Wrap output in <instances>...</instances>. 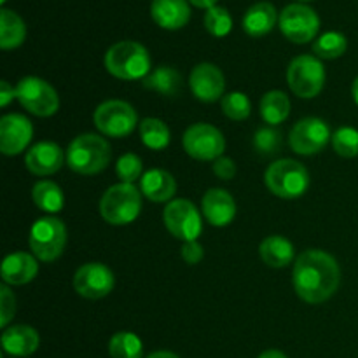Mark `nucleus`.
I'll return each instance as SVG.
<instances>
[{
    "label": "nucleus",
    "mask_w": 358,
    "mask_h": 358,
    "mask_svg": "<svg viewBox=\"0 0 358 358\" xmlns=\"http://www.w3.org/2000/svg\"><path fill=\"white\" fill-rule=\"evenodd\" d=\"M297 296L310 304L331 299L339 289L341 269L338 261L324 250H306L297 257L292 273Z\"/></svg>",
    "instance_id": "f257e3e1"
},
{
    "label": "nucleus",
    "mask_w": 358,
    "mask_h": 358,
    "mask_svg": "<svg viewBox=\"0 0 358 358\" xmlns=\"http://www.w3.org/2000/svg\"><path fill=\"white\" fill-rule=\"evenodd\" d=\"M105 69L122 80L145 79L150 73L149 51L138 42H117L105 55Z\"/></svg>",
    "instance_id": "f03ea898"
},
{
    "label": "nucleus",
    "mask_w": 358,
    "mask_h": 358,
    "mask_svg": "<svg viewBox=\"0 0 358 358\" xmlns=\"http://www.w3.org/2000/svg\"><path fill=\"white\" fill-rule=\"evenodd\" d=\"M112 149L101 136L86 133L73 138L66 150V163L70 170L80 175H96L108 166Z\"/></svg>",
    "instance_id": "7ed1b4c3"
},
{
    "label": "nucleus",
    "mask_w": 358,
    "mask_h": 358,
    "mask_svg": "<svg viewBox=\"0 0 358 358\" xmlns=\"http://www.w3.org/2000/svg\"><path fill=\"white\" fill-rule=\"evenodd\" d=\"M142 212V194L133 184H115L100 199V213L112 226L131 224Z\"/></svg>",
    "instance_id": "20e7f679"
},
{
    "label": "nucleus",
    "mask_w": 358,
    "mask_h": 358,
    "mask_svg": "<svg viewBox=\"0 0 358 358\" xmlns=\"http://www.w3.org/2000/svg\"><path fill=\"white\" fill-rule=\"evenodd\" d=\"M264 182L278 198L296 199L310 187V173L299 161L278 159L266 170Z\"/></svg>",
    "instance_id": "39448f33"
},
{
    "label": "nucleus",
    "mask_w": 358,
    "mask_h": 358,
    "mask_svg": "<svg viewBox=\"0 0 358 358\" xmlns=\"http://www.w3.org/2000/svg\"><path fill=\"white\" fill-rule=\"evenodd\" d=\"M31 252L42 262H52L63 254L66 245V227L56 217H44L31 226L28 236Z\"/></svg>",
    "instance_id": "423d86ee"
},
{
    "label": "nucleus",
    "mask_w": 358,
    "mask_h": 358,
    "mask_svg": "<svg viewBox=\"0 0 358 358\" xmlns=\"http://www.w3.org/2000/svg\"><path fill=\"white\" fill-rule=\"evenodd\" d=\"M287 80L292 93L299 98H315L325 84V69L320 58L301 55L290 62Z\"/></svg>",
    "instance_id": "0eeeda50"
},
{
    "label": "nucleus",
    "mask_w": 358,
    "mask_h": 358,
    "mask_svg": "<svg viewBox=\"0 0 358 358\" xmlns=\"http://www.w3.org/2000/svg\"><path fill=\"white\" fill-rule=\"evenodd\" d=\"M94 126L100 133L110 138H122L133 133L138 124L135 108L122 100H108L98 105L93 115Z\"/></svg>",
    "instance_id": "6e6552de"
},
{
    "label": "nucleus",
    "mask_w": 358,
    "mask_h": 358,
    "mask_svg": "<svg viewBox=\"0 0 358 358\" xmlns=\"http://www.w3.org/2000/svg\"><path fill=\"white\" fill-rule=\"evenodd\" d=\"M16 98L30 114L38 117L55 115L59 108V98L55 87L38 77H24L16 86Z\"/></svg>",
    "instance_id": "1a4fd4ad"
},
{
    "label": "nucleus",
    "mask_w": 358,
    "mask_h": 358,
    "mask_svg": "<svg viewBox=\"0 0 358 358\" xmlns=\"http://www.w3.org/2000/svg\"><path fill=\"white\" fill-rule=\"evenodd\" d=\"M280 30L289 41L306 44L317 37L320 20L311 7L304 3H290L280 14Z\"/></svg>",
    "instance_id": "9d476101"
},
{
    "label": "nucleus",
    "mask_w": 358,
    "mask_h": 358,
    "mask_svg": "<svg viewBox=\"0 0 358 358\" xmlns=\"http://www.w3.org/2000/svg\"><path fill=\"white\" fill-rule=\"evenodd\" d=\"M163 222L175 238L182 241H194L203 231L201 215L189 199H175L168 203L163 212Z\"/></svg>",
    "instance_id": "9b49d317"
},
{
    "label": "nucleus",
    "mask_w": 358,
    "mask_h": 358,
    "mask_svg": "<svg viewBox=\"0 0 358 358\" xmlns=\"http://www.w3.org/2000/svg\"><path fill=\"white\" fill-rule=\"evenodd\" d=\"M184 149L191 157L198 161L219 159L226 150V140L222 133L206 122L192 124L184 133Z\"/></svg>",
    "instance_id": "f8f14e48"
},
{
    "label": "nucleus",
    "mask_w": 358,
    "mask_h": 358,
    "mask_svg": "<svg viewBox=\"0 0 358 358\" xmlns=\"http://www.w3.org/2000/svg\"><path fill=\"white\" fill-rule=\"evenodd\" d=\"M332 140L331 129L327 122L318 117H306L301 119L292 128L289 136V143L294 149V152L301 156H313L318 154L325 145Z\"/></svg>",
    "instance_id": "ddd939ff"
},
{
    "label": "nucleus",
    "mask_w": 358,
    "mask_h": 358,
    "mask_svg": "<svg viewBox=\"0 0 358 358\" xmlns=\"http://www.w3.org/2000/svg\"><path fill=\"white\" fill-rule=\"evenodd\" d=\"M115 285L114 273L100 262H90L77 269L73 276V289L80 297L96 301L108 296Z\"/></svg>",
    "instance_id": "4468645a"
},
{
    "label": "nucleus",
    "mask_w": 358,
    "mask_h": 358,
    "mask_svg": "<svg viewBox=\"0 0 358 358\" xmlns=\"http://www.w3.org/2000/svg\"><path fill=\"white\" fill-rule=\"evenodd\" d=\"M34 136L31 122L21 114H7L0 119V150L6 156L23 152Z\"/></svg>",
    "instance_id": "2eb2a0df"
},
{
    "label": "nucleus",
    "mask_w": 358,
    "mask_h": 358,
    "mask_svg": "<svg viewBox=\"0 0 358 358\" xmlns=\"http://www.w3.org/2000/svg\"><path fill=\"white\" fill-rule=\"evenodd\" d=\"M189 86L198 100L210 103V101H217L224 94L226 77L220 72L219 66L212 63H199L192 69Z\"/></svg>",
    "instance_id": "dca6fc26"
},
{
    "label": "nucleus",
    "mask_w": 358,
    "mask_h": 358,
    "mask_svg": "<svg viewBox=\"0 0 358 358\" xmlns=\"http://www.w3.org/2000/svg\"><path fill=\"white\" fill-rule=\"evenodd\" d=\"M63 156L62 147L56 145L55 142H38L31 147L24 156V164H27L28 171L38 177H45V175H52L59 171L63 166Z\"/></svg>",
    "instance_id": "f3484780"
},
{
    "label": "nucleus",
    "mask_w": 358,
    "mask_h": 358,
    "mask_svg": "<svg viewBox=\"0 0 358 358\" xmlns=\"http://www.w3.org/2000/svg\"><path fill=\"white\" fill-rule=\"evenodd\" d=\"M203 213L212 226H229L236 217V203L224 189H210L203 198Z\"/></svg>",
    "instance_id": "a211bd4d"
},
{
    "label": "nucleus",
    "mask_w": 358,
    "mask_h": 358,
    "mask_svg": "<svg viewBox=\"0 0 358 358\" xmlns=\"http://www.w3.org/2000/svg\"><path fill=\"white\" fill-rule=\"evenodd\" d=\"M150 16L166 30H178L185 27L191 17V7L187 0H152Z\"/></svg>",
    "instance_id": "6ab92c4d"
},
{
    "label": "nucleus",
    "mask_w": 358,
    "mask_h": 358,
    "mask_svg": "<svg viewBox=\"0 0 358 358\" xmlns=\"http://www.w3.org/2000/svg\"><path fill=\"white\" fill-rule=\"evenodd\" d=\"M38 343L37 331L28 325H13L2 334V348L10 357H30L37 352Z\"/></svg>",
    "instance_id": "aec40b11"
},
{
    "label": "nucleus",
    "mask_w": 358,
    "mask_h": 358,
    "mask_svg": "<svg viewBox=\"0 0 358 358\" xmlns=\"http://www.w3.org/2000/svg\"><path fill=\"white\" fill-rule=\"evenodd\" d=\"M37 261L24 252H14L2 262V280L7 285H27L37 276Z\"/></svg>",
    "instance_id": "412c9836"
},
{
    "label": "nucleus",
    "mask_w": 358,
    "mask_h": 358,
    "mask_svg": "<svg viewBox=\"0 0 358 358\" xmlns=\"http://www.w3.org/2000/svg\"><path fill=\"white\" fill-rule=\"evenodd\" d=\"M140 191L145 196L149 201L154 203H164L171 199L177 191V182H175L173 175L168 173L166 170H154L145 171L140 180Z\"/></svg>",
    "instance_id": "4be33fe9"
},
{
    "label": "nucleus",
    "mask_w": 358,
    "mask_h": 358,
    "mask_svg": "<svg viewBox=\"0 0 358 358\" xmlns=\"http://www.w3.org/2000/svg\"><path fill=\"white\" fill-rule=\"evenodd\" d=\"M278 13L271 2H257L247 10L243 17V30L250 37H262L275 28Z\"/></svg>",
    "instance_id": "5701e85b"
},
{
    "label": "nucleus",
    "mask_w": 358,
    "mask_h": 358,
    "mask_svg": "<svg viewBox=\"0 0 358 358\" xmlns=\"http://www.w3.org/2000/svg\"><path fill=\"white\" fill-rule=\"evenodd\" d=\"M261 259L269 268H285L294 261V245L283 236H268L259 247Z\"/></svg>",
    "instance_id": "b1692460"
},
{
    "label": "nucleus",
    "mask_w": 358,
    "mask_h": 358,
    "mask_svg": "<svg viewBox=\"0 0 358 358\" xmlns=\"http://www.w3.org/2000/svg\"><path fill=\"white\" fill-rule=\"evenodd\" d=\"M27 37V27L14 10H0V48L14 49L23 44Z\"/></svg>",
    "instance_id": "393cba45"
},
{
    "label": "nucleus",
    "mask_w": 358,
    "mask_h": 358,
    "mask_svg": "<svg viewBox=\"0 0 358 358\" xmlns=\"http://www.w3.org/2000/svg\"><path fill=\"white\" fill-rule=\"evenodd\" d=\"M182 77L171 66H157L156 70L149 73L143 79V87L156 93L164 94V96H175L180 91Z\"/></svg>",
    "instance_id": "a878e982"
},
{
    "label": "nucleus",
    "mask_w": 358,
    "mask_h": 358,
    "mask_svg": "<svg viewBox=\"0 0 358 358\" xmlns=\"http://www.w3.org/2000/svg\"><path fill=\"white\" fill-rule=\"evenodd\" d=\"M290 114V100L283 91H269L261 100V115L268 124H282Z\"/></svg>",
    "instance_id": "bb28decb"
},
{
    "label": "nucleus",
    "mask_w": 358,
    "mask_h": 358,
    "mask_svg": "<svg viewBox=\"0 0 358 358\" xmlns=\"http://www.w3.org/2000/svg\"><path fill=\"white\" fill-rule=\"evenodd\" d=\"M31 198H34V203L38 208L48 213L62 212L63 205H65V198H63V192L59 189V185L49 180L37 182L34 191H31Z\"/></svg>",
    "instance_id": "cd10ccee"
},
{
    "label": "nucleus",
    "mask_w": 358,
    "mask_h": 358,
    "mask_svg": "<svg viewBox=\"0 0 358 358\" xmlns=\"http://www.w3.org/2000/svg\"><path fill=\"white\" fill-rule=\"evenodd\" d=\"M140 136L145 147L152 150H163L171 140L168 126L156 117H145L140 122Z\"/></svg>",
    "instance_id": "c85d7f7f"
},
{
    "label": "nucleus",
    "mask_w": 358,
    "mask_h": 358,
    "mask_svg": "<svg viewBox=\"0 0 358 358\" xmlns=\"http://www.w3.org/2000/svg\"><path fill=\"white\" fill-rule=\"evenodd\" d=\"M108 355L112 358H142L143 345L133 332H117L108 341Z\"/></svg>",
    "instance_id": "c756f323"
},
{
    "label": "nucleus",
    "mask_w": 358,
    "mask_h": 358,
    "mask_svg": "<svg viewBox=\"0 0 358 358\" xmlns=\"http://www.w3.org/2000/svg\"><path fill=\"white\" fill-rule=\"evenodd\" d=\"M348 41L339 31H325L315 41L313 51L320 59H336L345 55Z\"/></svg>",
    "instance_id": "7c9ffc66"
},
{
    "label": "nucleus",
    "mask_w": 358,
    "mask_h": 358,
    "mask_svg": "<svg viewBox=\"0 0 358 358\" xmlns=\"http://www.w3.org/2000/svg\"><path fill=\"white\" fill-rule=\"evenodd\" d=\"M205 28L213 37H226L233 28V20L224 7H212L205 14Z\"/></svg>",
    "instance_id": "2f4dec72"
},
{
    "label": "nucleus",
    "mask_w": 358,
    "mask_h": 358,
    "mask_svg": "<svg viewBox=\"0 0 358 358\" xmlns=\"http://www.w3.org/2000/svg\"><path fill=\"white\" fill-rule=\"evenodd\" d=\"M332 147L341 157L358 156V131L350 126H343L332 135Z\"/></svg>",
    "instance_id": "473e14b6"
},
{
    "label": "nucleus",
    "mask_w": 358,
    "mask_h": 358,
    "mask_svg": "<svg viewBox=\"0 0 358 358\" xmlns=\"http://www.w3.org/2000/svg\"><path fill=\"white\" fill-rule=\"evenodd\" d=\"M252 105L245 93H229L222 98V112L233 121H243L250 115Z\"/></svg>",
    "instance_id": "72a5a7b5"
},
{
    "label": "nucleus",
    "mask_w": 358,
    "mask_h": 358,
    "mask_svg": "<svg viewBox=\"0 0 358 358\" xmlns=\"http://www.w3.org/2000/svg\"><path fill=\"white\" fill-rule=\"evenodd\" d=\"M142 159L136 154H122L115 163V173L124 184H133L142 175Z\"/></svg>",
    "instance_id": "f704fd0d"
},
{
    "label": "nucleus",
    "mask_w": 358,
    "mask_h": 358,
    "mask_svg": "<svg viewBox=\"0 0 358 358\" xmlns=\"http://www.w3.org/2000/svg\"><path fill=\"white\" fill-rule=\"evenodd\" d=\"M254 147L262 156H273L282 149V133L275 128H261L254 136Z\"/></svg>",
    "instance_id": "c9c22d12"
},
{
    "label": "nucleus",
    "mask_w": 358,
    "mask_h": 358,
    "mask_svg": "<svg viewBox=\"0 0 358 358\" xmlns=\"http://www.w3.org/2000/svg\"><path fill=\"white\" fill-rule=\"evenodd\" d=\"M16 313V299L14 294L6 285L0 287V327L6 329Z\"/></svg>",
    "instance_id": "e433bc0d"
},
{
    "label": "nucleus",
    "mask_w": 358,
    "mask_h": 358,
    "mask_svg": "<svg viewBox=\"0 0 358 358\" xmlns=\"http://www.w3.org/2000/svg\"><path fill=\"white\" fill-rule=\"evenodd\" d=\"M213 173L219 178H222V180H231L236 175V164H234V161L231 157L220 156L213 163Z\"/></svg>",
    "instance_id": "4c0bfd02"
},
{
    "label": "nucleus",
    "mask_w": 358,
    "mask_h": 358,
    "mask_svg": "<svg viewBox=\"0 0 358 358\" xmlns=\"http://www.w3.org/2000/svg\"><path fill=\"white\" fill-rule=\"evenodd\" d=\"M180 254H182V259H184L189 266L199 264V262L203 261V247L196 240L184 241Z\"/></svg>",
    "instance_id": "58836bf2"
},
{
    "label": "nucleus",
    "mask_w": 358,
    "mask_h": 358,
    "mask_svg": "<svg viewBox=\"0 0 358 358\" xmlns=\"http://www.w3.org/2000/svg\"><path fill=\"white\" fill-rule=\"evenodd\" d=\"M14 98H16V87L10 86L7 80H2V83H0V105H2V107H7Z\"/></svg>",
    "instance_id": "ea45409f"
},
{
    "label": "nucleus",
    "mask_w": 358,
    "mask_h": 358,
    "mask_svg": "<svg viewBox=\"0 0 358 358\" xmlns=\"http://www.w3.org/2000/svg\"><path fill=\"white\" fill-rule=\"evenodd\" d=\"M191 3L196 7H201V9H212V7H215L217 0H191Z\"/></svg>",
    "instance_id": "a19ab883"
},
{
    "label": "nucleus",
    "mask_w": 358,
    "mask_h": 358,
    "mask_svg": "<svg viewBox=\"0 0 358 358\" xmlns=\"http://www.w3.org/2000/svg\"><path fill=\"white\" fill-rule=\"evenodd\" d=\"M259 358H287L285 353L278 352V350H268V352L261 353Z\"/></svg>",
    "instance_id": "79ce46f5"
},
{
    "label": "nucleus",
    "mask_w": 358,
    "mask_h": 358,
    "mask_svg": "<svg viewBox=\"0 0 358 358\" xmlns=\"http://www.w3.org/2000/svg\"><path fill=\"white\" fill-rule=\"evenodd\" d=\"M147 358H180V357L175 355V353L171 352H156V353H150Z\"/></svg>",
    "instance_id": "37998d69"
},
{
    "label": "nucleus",
    "mask_w": 358,
    "mask_h": 358,
    "mask_svg": "<svg viewBox=\"0 0 358 358\" xmlns=\"http://www.w3.org/2000/svg\"><path fill=\"white\" fill-rule=\"evenodd\" d=\"M352 94H353V100H355V103L358 105V77L355 79V83H353V87H352Z\"/></svg>",
    "instance_id": "c03bdc74"
},
{
    "label": "nucleus",
    "mask_w": 358,
    "mask_h": 358,
    "mask_svg": "<svg viewBox=\"0 0 358 358\" xmlns=\"http://www.w3.org/2000/svg\"><path fill=\"white\" fill-rule=\"evenodd\" d=\"M0 2H2V3H6V0H0Z\"/></svg>",
    "instance_id": "a18cd8bd"
},
{
    "label": "nucleus",
    "mask_w": 358,
    "mask_h": 358,
    "mask_svg": "<svg viewBox=\"0 0 358 358\" xmlns=\"http://www.w3.org/2000/svg\"><path fill=\"white\" fill-rule=\"evenodd\" d=\"M10 358H16V357H10Z\"/></svg>",
    "instance_id": "49530a36"
}]
</instances>
